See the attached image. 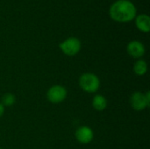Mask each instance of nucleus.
I'll return each mask as SVG.
<instances>
[{
  "label": "nucleus",
  "mask_w": 150,
  "mask_h": 149,
  "mask_svg": "<svg viewBox=\"0 0 150 149\" xmlns=\"http://www.w3.org/2000/svg\"><path fill=\"white\" fill-rule=\"evenodd\" d=\"M109 15L113 21L128 23L134 20L137 15V8L130 0H117L111 4Z\"/></svg>",
  "instance_id": "1"
},
{
  "label": "nucleus",
  "mask_w": 150,
  "mask_h": 149,
  "mask_svg": "<svg viewBox=\"0 0 150 149\" xmlns=\"http://www.w3.org/2000/svg\"><path fill=\"white\" fill-rule=\"evenodd\" d=\"M79 87L86 93L93 94L96 93L101 86L99 77L94 73H83L78 79Z\"/></svg>",
  "instance_id": "2"
},
{
  "label": "nucleus",
  "mask_w": 150,
  "mask_h": 149,
  "mask_svg": "<svg viewBox=\"0 0 150 149\" xmlns=\"http://www.w3.org/2000/svg\"><path fill=\"white\" fill-rule=\"evenodd\" d=\"M131 107L136 112H142L150 106V91L145 93L142 91H134L129 97Z\"/></svg>",
  "instance_id": "3"
},
{
  "label": "nucleus",
  "mask_w": 150,
  "mask_h": 149,
  "mask_svg": "<svg viewBox=\"0 0 150 149\" xmlns=\"http://www.w3.org/2000/svg\"><path fill=\"white\" fill-rule=\"evenodd\" d=\"M59 48L66 56L72 57L80 52L82 48V43L81 40L76 37H69L59 44Z\"/></svg>",
  "instance_id": "4"
},
{
  "label": "nucleus",
  "mask_w": 150,
  "mask_h": 149,
  "mask_svg": "<svg viewBox=\"0 0 150 149\" xmlns=\"http://www.w3.org/2000/svg\"><path fill=\"white\" fill-rule=\"evenodd\" d=\"M68 96L67 89L61 84H54L51 86L47 91V98L52 104L62 103Z\"/></svg>",
  "instance_id": "5"
},
{
  "label": "nucleus",
  "mask_w": 150,
  "mask_h": 149,
  "mask_svg": "<svg viewBox=\"0 0 150 149\" xmlns=\"http://www.w3.org/2000/svg\"><path fill=\"white\" fill-rule=\"evenodd\" d=\"M76 140L83 145L90 144L94 139V132L88 126H81L75 132Z\"/></svg>",
  "instance_id": "6"
},
{
  "label": "nucleus",
  "mask_w": 150,
  "mask_h": 149,
  "mask_svg": "<svg viewBox=\"0 0 150 149\" xmlns=\"http://www.w3.org/2000/svg\"><path fill=\"white\" fill-rule=\"evenodd\" d=\"M127 52L132 58L139 60L142 59L146 53L144 44L140 40H132L127 45Z\"/></svg>",
  "instance_id": "7"
},
{
  "label": "nucleus",
  "mask_w": 150,
  "mask_h": 149,
  "mask_svg": "<svg viewBox=\"0 0 150 149\" xmlns=\"http://www.w3.org/2000/svg\"><path fill=\"white\" fill-rule=\"evenodd\" d=\"M135 26L139 31L144 33H148L150 31V17L148 14L136 15L134 18Z\"/></svg>",
  "instance_id": "8"
},
{
  "label": "nucleus",
  "mask_w": 150,
  "mask_h": 149,
  "mask_svg": "<svg viewBox=\"0 0 150 149\" xmlns=\"http://www.w3.org/2000/svg\"><path fill=\"white\" fill-rule=\"evenodd\" d=\"M91 105L93 109H95L98 112H103L105 111L108 106V101L107 98L101 95V94H96L91 101Z\"/></svg>",
  "instance_id": "9"
},
{
  "label": "nucleus",
  "mask_w": 150,
  "mask_h": 149,
  "mask_svg": "<svg viewBox=\"0 0 150 149\" xmlns=\"http://www.w3.org/2000/svg\"><path fill=\"white\" fill-rule=\"evenodd\" d=\"M149 67H148V63L145 60L143 59H139L136 60V61L134 63L133 66V71L134 73L138 76H145L148 72Z\"/></svg>",
  "instance_id": "10"
},
{
  "label": "nucleus",
  "mask_w": 150,
  "mask_h": 149,
  "mask_svg": "<svg viewBox=\"0 0 150 149\" xmlns=\"http://www.w3.org/2000/svg\"><path fill=\"white\" fill-rule=\"evenodd\" d=\"M16 103V97L14 94L11 92H6L4 93L2 97H1V104L4 107H11L14 105Z\"/></svg>",
  "instance_id": "11"
},
{
  "label": "nucleus",
  "mask_w": 150,
  "mask_h": 149,
  "mask_svg": "<svg viewBox=\"0 0 150 149\" xmlns=\"http://www.w3.org/2000/svg\"><path fill=\"white\" fill-rule=\"evenodd\" d=\"M4 111H5V107H4V106L1 104V102H0V118L4 115Z\"/></svg>",
  "instance_id": "12"
},
{
  "label": "nucleus",
  "mask_w": 150,
  "mask_h": 149,
  "mask_svg": "<svg viewBox=\"0 0 150 149\" xmlns=\"http://www.w3.org/2000/svg\"><path fill=\"white\" fill-rule=\"evenodd\" d=\"M0 149H3V148H1V147H0Z\"/></svg>",
  "instance_id": "13"
}]
</instances>
